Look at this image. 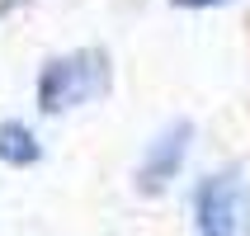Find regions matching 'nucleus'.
<instances>
[{
	"label": "nucleus",
	"instance_id": "f257e3e1",
	"mask_svg": "<svg viewBox=\"0 0 250 236\" xmlns=\"http://www.w3.org/2000/svg\"><path fill=\"white\" fill-rule=\"evenodd\" d=\"M109 81V66H104V52H71V57H57L52 66L42 71L38 81V99L42 109L57 113V109H76L85 99H95Z\"/></svg>",
	"mask_w": 250,
	"mask_h": 236
},
{
	"label": "nucleus",
	"instance_id": "39448f33",
	"mask_svg": "<svg viewBox=\"0 0 250 236\" xmlns=\"http://www.w3.org/2000/svg\"><path fill=\"white\" fill-rule=\"evenodd\" d=\"M180 5H222V0H180Z\"/></svg>",
	"mask_w": 250,
	"mask_h": 236
},
{
	"label": "nucleus",
	"instance_id": "20e7f679",
	"mask_svg": "<svg viewBox=\"0 0 250 236\" xmlns=\"http://www.w3.org/2000/svg\"><path fill=\"white\" fill-rule=\"evenodd\" d=\"M0 156H5V161H14V166H19V161H33V156H38L33 132H28V128H19V123H5V128H0Z\"/></svg>",
	"mask_w": 250,
	"mask_h": 236
},
{
	"label": "nucleus",
	"instance_id": "7ed1b4c3",
	"mask_svg": "<svg viewBox=\"0 0 250 236\" xmlns=\"http://www.w3.org/2000/svg\"><path fill=\"white\" fill-rule=\"evenodd\" d=\"M184 147H189V123H180V128H170L166 137L156 142L151 151H146V161H142V184L146 189H161V184L180 170V161H184Z\"/></svg>",
	"mask_w": 250,
	"mask_h": 236
},
{
	"label": "nucleus",
	"instance_id": "f03ea898",
	"mask_svg": "<svg viewBox=\"0 0 250 236\" xmlns=\"http://www.w3.org/2000/svg\"><path fill=\"white\" fill-rule=\"evenodd\" d=\"M198 236H250V198L241 175H208L198 184Z\"/></svg>",
	"mask_w": 250,
	"mask_h": 236
}]
</instances>
